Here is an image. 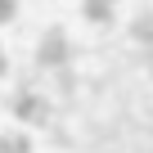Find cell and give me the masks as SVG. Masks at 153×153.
I'll return each instance as SVG.
<instances>
[{
	"label": "cell",
	"mask_w": 153,
	"mask_h": 153,
	"mask_svg": "<svg viewBox=\"0 0 153 153\" xmlns=\"http://www.w3.org/2000/svg\"><path fill=\"white\" fill-rule=\"evenodd\" d=\"M68 59H72V41L63 36V27H50V32L41 36L36 63H41V68H68Z\"/></svg>",
	"instance_id": "1"
},
{
	"label": "cell",
	"mask_w": 153,
	"mask_h": 153,
	"mask_svg": "<svg viewBox=\"0 0 153 153\" xmlns=\"http://www.w3.org/2000/svg\"><path fill=\"white\" fill-rule=\"evenodd\" d=\"M14 117H18V122H27V126H41V122H50V108H45V99H41V95L23 90V95L14 99Z\"/></svg>",
	"instance_id": "2"
},
{
	"label": "cell",
	"mask_w": 153,
	"mask_h": 153,
	"mask_svg": "<svg viewBox=\"0 0 153 153\" xmlns=\"http://www.w3.org/2000/svg\"><path fill=\"white\" fill-rule=\"evenodd\" d=\"M113 0H81V14H86V23H95V27H108L113 23Z\"/></svg>",
	"instance_id": "3"
},
{
	"label": "cell",
	"mask_w": 153,
	"mask_h": 153,
	"mask_svg": "<svg viewBox=\"0 0 153 153\" xmlns=\"http://www.w3.org/2000/svg\"><path fill=\"white\" fill-rule=\"evenodd\" d=\"M131 41L153 45V9H144V14H135V18H131Z\"/></svg>",
	"instance_id": "4"
},
{
	"label": "cell",
	"mask_w": 153,
	"mask_h": 153,
	"mask_svg": "<svg viewBox=\"0 0 153 153\" xmlns=\"http://www.w3.org/2000/svg\"><path fill=\"white\" fill-rule=\"evenodd\" d=\"M0 153H32L27 135H0Z\"/></svg>",
	"instance_id": "5"
},
{
	"label": "cell",
	"mask_w": 153,
	"mask_h": 153,
	"mask_svg": "<svg viewBox=\"0 0 153 153\" xmlns=\"http://www.w3.org/2000/svg\"><path fill=\"white\" fill-rule=\"evenodd\" d=\"M14 9H18L14 0H0V23H9V18H14Z\"/></svg>",
	"instance_id": "6"
},
{
	"label": "cell",
	"mask_w": 153,
	"mask_h": 153,
	"mask_svg": "<svg viewBox=\"0 0 153 153\" xmlns=\"http://www.w3.org/2000/svg\"><path fill=\"white\" fill-rule=\"evenodd\" d=\"M9 72V59H5V50H0V76H5Z\"/></svg>",
	"instance_id": "7"
},
{
	"label": "cell",
	"mask_w": 153,
	"mask_h": 153,
	"mask_svg": "<svg viewBox=\"0 0 153 153\" xmlns=\"http://www.w3.org/2000/svg\"><path fill=\"white\" fill-rule=\"evenodd\" d=\"M149 72H153V59H149Z\"/></svg>",
	"instance_id": "8"
},
{
	"label": "cell",
	"mask_w": 153,
	"mask_h": 153,
	"mask_svg": "<svg viewBox=\"0 0 153 153\" xmlns=\"http://www.w3.org/2000/svg\"><path fill=\"white\" fill-rule=\"evenodd\" d=\"M113 5H117V0H113Z\"/></svg>",
	"instance_id": "9"
}]
</instances>
